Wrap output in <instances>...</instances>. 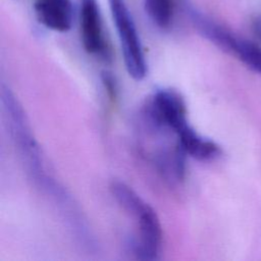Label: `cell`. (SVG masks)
Segmentation results:
<instances>
[{"instance_id":"cell-1","label":"cell","mask_w":261,"mask_h":261,"mask_svg":"<svg viewBox=\"0 0 261 261\" xmlns=\"http://www.w3.org/2000/svg\"><path fill=\"white\" fill-rule=\"evenodd\" d=\"M110 192L118 205L129 214L136 222L138 233L128 246L139 260H156L162 248V226L155 210L129 186L113 181Z\"/></svg>"},{"instance_id":"cell-2","label":"cell","mask_w":261,"mask_h":261,"mask_svg":"<svg viewBox=\"0 0 261 261\" xmlns=\"http://www.w3.org/2000/svg\"><path fill=\"white\" fill-rule=\"evenodd\" d=\"M1 103L11 139L29 174L39 182L46 175L41 150L21 104L5 84L1 85Z\"/></svg>"},{"instance_id":"cell-3","label":"cell","mask_w":261,"mask_h":261,"mask_svg":"<svg viewBox=\"0 0 261 261\" xmlns=\"http://www.w3.org/2000/svg\"><path fill=\"white\" fill-rule=\"evenodd\" d=\"M108 3L120 43L125 69L134 80L141 81L147 74V62L133 15L125 0H108Z\"/></svg>"},{"instance_id":"cell-4","label":"cell","mask_w":261,"mask_h":261,"mask_svg":"<svg viewBox=\"0 0 261 261\" xmlns=\"http://www.w3.org/2000/svg\"><path fill=\"white\" fill-rule=\"evenodd\" d=\"M80 29L83 46L89 54H107L102 16L97 0H80Z\"/></svg>"},{"instance_id":"cell-5","label":"cell","mask_w":261,"mask_h":261,"mask_svg":"<svg viewBox=\"0 0 261 261\" xmlns=\"http://www.w3.org/2000/svg\"><path fill=\"white\" fill-rule=\"evenodd\" d=\"M184 10L198 33L225 52L233 54L238 39L225 28L208 17L188 0H180Z\"/></svg>"},{"instance_id":"cell-6","label":"cell","mask_w":261,"mask_h":261,"mask_svg":"<svg viewBox=\"0 0 261 261\" xmlns=\"http://www.w3.org/2000/svg\"><path fill=\"white\" fill-rule=\"evenodd\" d=\"M38 20L47 29L64 33L73 23V6L70 0H34Z\"/></svg>"},{"instance_id":"cell-7","label":"cell","mask_w":261,"mask_h":261,"mask_svg":"<svg viewBox=\"0 0 261 261\" xmlns=\"http://www.w3.org/2000/svg\"><path fill=\"white\" fill-rule=\"evenodd\" d=\"M180 147L188 156L201 161L213 160L220 154V149L213 141L199 135L190 124L177 134Z\"/></svg>"},{"instance_id":"cell-8","label":"cell","mask_w":261,"mask_h":261,"mask_svg":"<svg viewBox=\"0 0 261 261\" xmlns=\"http://www.w3.org/2000/svg\"><path fill=\"white\" fill-rule=\"evenodd\" d=\"M144 8L156 27L167 29L171 25L174 15V0H144Z\"/></svg>"},{"instance_id":"cell-9","label":"cell","mask_w":261,"mask_h":261,"mask_svg":"<svg viewBox=\"0 0 261 261\" xmlns=\"http://www.w3.org/2000/svg\"><path fill=\"white\" fill-rule=\"evenodd\" d=\"M233 55L249 68L261 73V48L258 45L247 40L238 39Z\"/></svg>"},{"instance_id":"cell-10","label":"cell","mask_w":261,"mask_h":261,"mask_svg":"<svg viewBox=\"0 0 261 261\" xmlns=\"http://www.w3.org/2000/svg\"><path fill=\"white\" fill-rule=\"evenodd\" d=\"M252 28H253L254 35H255L256 38L261 42V16H258V17H256V18L253 20Z\"/></svg>"}]
</instances>
